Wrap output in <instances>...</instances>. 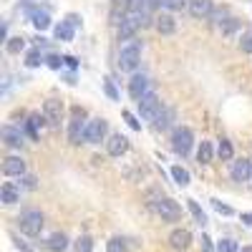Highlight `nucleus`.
Returning <instances> with one entry per match:
<instances>
[{
    "instance_id": "obj_1",
    "label": "nucleus",
    "mask_w": 252,
    "mask_h": 252,
    "mask_svg": "<svg viewBox=\"0 0 252 252\" xmlns=\"http://www.w3.org/2000/svg\"><path fill=\"white\" fill-rule=\"evenodd\" d=\"M141 61V43L139 40H126L119 51V68L121 71H136Z\"/></svg>"
},
{
    "instance_id": "obj_2",
    "label": "nucleus",
    "mask_w": 252,
    "mask_h": 252,
    "mask_svg": "<svg viewBox=\"0 0 252 252\" xmlns=\"http://www.w3.org/2000/svg\"><path fill=\"white\" fill-rule=\"evenodd\" d=\"M18 227L23 235L35 237V235H40V229H43V215H40L38 209H26V212L18 217Z\"/></svg>"
},
{
    "instance_id": "obj_3",
    "label": "nucleus",
    "mask_w": 252,
    "mask_h": 252,
    "mask_svg": "<svg viewBox=\"0 0 252 252\" xmlns=\"http://www.w3.org/2000/svg\"><path fill=\"white\" fill-rule=\"evenodd\" d=\"M136 103H139V111H141V116H144L146 121H154V116H157L159 109H161V101H159V96H157L154 91L144 94Z\"/></svg>"
},
{
    "instance_id": "obj_4",
    "label": "nucleus",
    "mask_w": 252,
    "mask_h": 252,
    "mask_svg": "<svg viewBox=\"0 0 252 252\" xmlns=\"http://www.w3.org/2000/svg\"><path fill=\"white\" fill-rule=\"evenodd\" d=\"M192 141H194V136H192V129H187V126H179V129L174 131V136H172V149L177 152V154H189V149H192Z\"/></svg>"
},
{
    "instance_id": "obj_5",
    "label": "nucleus",
    "mask_w": 252,
    "mask_h": 252,
    "mask_svg": "<svg viewBox=\"0 0 252 252\" xmlns=\"http://www.w3.org/2000/svg\"><path fill=\"white\" fill-rule=\"evenodd\" d=\"M83 116H86V111L76 106V109H73L71 126H68V139H71V144H81L83 136H86V124H83Z\"/></svg>"
},
{
    "instance_id": "obj_6",
    "label": "nucleus",
    "mask_w": 252,
    "mask_h": 252,
    "mask_svg": "<svg viewBox=\"0 0 252 252\" xmlns=\"http://www.w3.org/2000/svg\"><path fill=\"white\" fill-rule=\"evenodd\" d=\"M106 131H109L106 121H103V119H91L86 124V136H83V141H86V144H101L103 136H106Z\"/></svg>"
},
{
    "instance_id": "obj_7",
    "label": "nucleus",
    "mask_w": 252,
    "mask_h": 252,
    "mask_svg": "<svg viewBox=\"0 0 252 252\" xmlns=\"http://www.w3.org/2000/svg\"><path fill=\"white\" fill-rule=\"evenodd\" d=\"M154 212L161 217V220H169V222H174V220H179V204L174 202V199H157L154 202Z\"/></svg>"
},
{
    "instance_id": "obj_8",
    "label": "nucleus",
    "mask_w": 252,
    "mask_h": 252,
    "mask_svg": "<svg viewBox=\"0 0 252 252\" xmlns=\"http://www.w3.org/2000/svg\"><path fill=\"white\" fill-rule=\"evenodd\" d=\"M61 116H63V103L56 101V98H48L43 103V119L51 124V126H58L61 124Z\"/></svg>"
},
{
    "instance_id": "obj_9",
    "label": "nucleus",
    "mask_w": 252,
    "mask_h": 252,
    "mask_svg": "<svg viewBox=\"0 0 252 252\" xmlns=\"http://www.w3.org/2000/svg\"><path fill=\"white\" fill-rule=\"evenodd\" d=\"M0 136H3V141H5L8 146H13V149H20V146L26 144L23 131L15 129V126H3V129H0Z\"/></svg>"
},
{
    "instance_id": "obj_10",
    "label": "nucleus",
    "mask_w": 252,
    "mask_h": 252,
    "mask_svg": "<svg viewBox=\"0 0 252 252\" xmlns=\"http://www.w3.org/2000/svg\"><path fill=\"white\" fill-rule=\"evenodd\" d=\"M129 94H131V98H141L144 94H149V78H146L144 73H136L131 81H129Z\"/></svg>"
},
{
    "instance_id": "obj_11",
    "label": "nucleus",
    "mask_w": 252,
    "mask_h": 252,
    "mask_svg": "<svg viewBox=\"0 0 252 252\" xmlns=\"http://www.w3.org/2000/svg\"><path fill=\"white\" fill-rule=\"evenodd\" d=\"M212 10H215L212 0H192V3H189V13H192V18H197V20L209 18Z\"/></svg>"
},
{
    "instance_id": "obj_12",
    "label": "nucleus",
    "mask_w": 252,
    "mask_h": 252,
    "mask_svg": "<svg viewBox=\"0 0 252 252\" xmlns=\"http://www.w3.org/2000/svg\"><path fill=\"white\" fill-rule=\"evenodd\" d=\"M3 172L8 177H23L26 174V161L20 159V157H8L3 161Z\"/></svg>"
},
{
    "instance_id": "obj_13",
    "label": "nucleus",
    "mask_w": 252,
    "mask_h": 252,
    "mask_svg": "<svg viewBox=\"0 0 252 252\" xmlns=\"http://www.w3.org/2000/svg\"><path fill=\"white\" fill-rule=\"evenodd\" d=\"M106 149H109L111 157H121V154H126V149H129V139L121 136V134H114V136L106 141Z\"/></svg>"
},
{
    "instance_id": "obj_14",
    "label": "nucleus",
    "mask_w": 252,
    "mask_h": 252,
    "mask_svg": "<svg viewBox=\"0 0 252 252\" xmlns=\"http://www.w3.org/2000/svg\"><path fill=\"white\" fill-rule=\"evenodd\" d=\"M250 177H252V164L247 161V159H240V161H235L232 164V179L235 182H250Z\"/></svg>"
},
{
    "instance_id": "obj_15",
    "label": "nucleus",
    "mask_w": 252,
    "mask_h": 252,
    "mask_svg": "<svg viewBox=\"0 0 252 252\" xmlns=\"http://www.w3.org/2000/svg\"><path fill=\"white\" fill-rule=\"evenodd\" d=\"M28 15H31L33 26H35L38 31H46V28H51V15H48L46 10H38V8H28Z\"/></svg>"
},
{
    "instance_id": "obj_16",
    "label": "nucleus",
    "mask_w": 252,
    "mask_h": 252,
    "mask_svg": "<svg viewBox=\"0 0 252 252\" xmlns=\"http://www.w3.org/2000/svg\"><path fill=\"white\" fill-rule=\"evenodd\" d=\"M0 199H3L5 204H15L20 199V187H15L13 182H5L3 189H0Z\"/></svg>"
},
{
    "instance_id": "obj_17",
    "label": "nucleus",
    "mask_w": 252,
    "mask_h": 252,
    "mask_svg": "<svg viewBox=\"0 0 252 252\" xmlns=\"http://www.w3.org/2000/svg\"><path fill=\"white\" fill-rule=\"evenodd\" d=\"M157 31H159L161 35H172V33L177 31V23H174V18H172L169 13H161V15L157 18Z\"/></svg>"
},
{
    "instance_id": "obj_18",
    "label": "nucleus",
    "mask_w": 252,
    "mask_h": 252,
    "mask_svg": "<svg viewBox=\"0 0 252 252\" xmlns=\"http://www.w3.org/2000/svg\"><path fill=\"white\" fill-rule=\"evenodd\" d=\"M169 242H172V247H177V250H184V247H189V245H192V235H189L187 229H174V232L169 235Z\"/></svg>"
},
{
    "instance_id": "obj_19",
    "label": "nucleus",
    "mask_w": 252,
    "mask_h": 252,
    "mask_svg": "<svg viewBox=\"0 0 252 252\" xmlns=\"http://www.w3.org/2000/svg\"><path fill=\"white\" fill-rule=\"evenodd\" d=\"M172 116H174V111H172V109L161 106V109H159V114L154 116V126H157V129H169V124H172Z\"/></svg>"
},
{
    "instance_id": "obj_20",
    "label": "nucleus",
    "mask_w": 252,
    "mask_h": 252,
    "mask_svg": "<svg viewBox=\"0 0 252 252\" xmlns=\"http://www.w3.org/2000/svg\"><path fill=\"white\" fill-rule=\"evenodd\" d=\"M56 38L58 40H66V43H68V40H73V26L68 23V20H61V23L56 26Z\"/></svg>"
},
{
    "instance_id": "obj_21",
    "label": "nucleus",
    "mask_w": 252,
    "mask_h": 252,
    "mask_svg": "<svg viewBox=\"0 0 252 252\" xmlns=\"http://www.w3.org/2000/svg\"><path fill=\"white\" fill-rule=\"evenodd\" d=\"M48 247H51L53 252H63V250L68 247V237L63 235V232H56V235L48 237Z\"/></svg>"
},
{
    "instance_id": "obj_22",
    "label": "nucleus",
    "mask_w": 252,
    "mask_h": 252,
    "mask_svg": "<svg viewBox=\"0 0 252 252\" xmlns=\"http://www.w3.org/2000/svg\"><path fill=\"white\" fill-rule=\"evenodd\" d=\"M172 177H174V182H177L179 187H187V184H189V179H192V177H189V172L184 169V166H179V164H174V166H172Z\"/></svg>"
},
{
    "instance_id": "obj_23",
    "label": "nucleus",
    "mask_w": 252,
    "mask_h": 252,
    "mask_svg": "<svg viewBox=\"0 0 252 252\" xmlns=\"http://www.w3.org/2000/svg\"><path fill=\"white\" fill-rule=\"evenodd\" d=\"M197 159H199V164H209V161H212V144L202 141L199 144V152H197Z\"/></svg>"
},
{
    "instance_id": "obj_24",
    "label": "nucleus",
    "mask_w": 252,
    "mask_h": 252,
    "mask_svg": "<svg viewBox=\"0 0 252 252\" xmlns=\"http://www.w3.org/2000/svg\"><path fill=\"white\" fill-rule=\"evenodd\" d=\"M187 207H189V212L194 215V220H197L199 224H207V215L202 212V207H199L194 199H187Z\"/></svg>"
},
{
    "instance_id": "obj_25",
    "label": "nucleus",
    "mask_w": 252,
    "mask_h": 252,
    "mask_svg": "<svg viewBox=\"0 0 252 252\" xmlns=\"http://www.w3.org/2000/svg\"><path fill=\"white\" fill-rule=\"evenodd\" d=\"M43 121H46V119H40V116H31V119H28V134H31V139H38Z\"/></svg>"
},
{
    "instance_id": "obj_26",
    "label": "nucleus",
    "mask_w": 252,
    "mask_h": 252,
    "mask_svg": "<svg viewBox=\"0 0 252 252\" xmlns=\"http://www.w3.org/2000/svg\"><path fill=\"white\" fill-rule=\"evenodd\" d=\"M5 48H8V53H20L26 48V38H8Z\"/></svg>"
},
{
    "instance_id": "obj_27",
    "label": "nucleus",
    "mask_w": 252,
    "mask_h": 252,
    "mask_svg": "<svg viewBox=\"0 0 252 252\" xmlns=\"http://www.w3.org/2000/svg\"><path fill=\"white\" fill-rule=\"evenodd\" d=\"M40 63H43V53H40L38 48H35V51H31V53H28V58H26V66H28V68H38Z\"/></svg>"
},
{
    "instance_id": "obj_28",
    "label": "nucleus",
    "mask_w": 252,
    "mask_h": 252,
    "mask_svg": "<svg viewBox=\"0 0 252 252\" xmlns=\"http://www.w3.org/2000/svg\"><path fill=\"white\" fill-rule=\"evenodd\" d=\"M91 250H94V242H91L89 235H83V237L76 240V252H91Z\"/></svg>"
},
{
    "instance_id": "obj_29",
    "label": "nucleus",
    "mask_w": 252,
    "mask_h": 252,
    "mask_svg": "<svg viewBox=\"0 0 252 252\" xmlns=\"http://www.w3.org/2000/svg\"><path fill=\"white\" fill-rule=\"evenodd\" d=\"M217 252H237V242L229 240V237H224V240L217 242Z\"/></svg>"
},
{
    "instance_id": "obj_30",
    "label": "nucleus",
    "mask_w": 252,
    "mask_h": 252,
    "mask_svg": "<svg viewBox=\"0 0 252 252\" xmlns=\"http://www.w3.org/2000/svg\"><path fill=\"white\" fill-rule=\"evenodd\" d=\"M217 154H220V159H232V144H229L227 139H222V141H220Z\"/></svg>"
},
{
    "instance_id": "obj_31",
    "label": "nucleus",
    "mask_w": 252,
    "mask_h": 252,
    "mask_svg": "<svg viewBox=\"0 0 252 252\" xmlns=\"http://www.w3.org/2000/svg\"><path fill=\"white\" fill-rule=\"evenodd\" d=\"M227 15H229V10H227V8H220V10H212V15H209V18H215V23L222 26L224 20H229Z\"/></svg>"
},
{
    "instance_id": "obj_32",
    "label": "nucleus",
    "mask_w": 252,
    "mask_h": 252,
    "mask_svg": "<svg viewBox=\"0 0 252 252\" xmlns=\"http://www.w3.org/2000/svg\"><path fill=\"white\" fill-rule=\"evenodd\" d=\"M103 91L109 94V98H111V101H119V91H116V86L111 83V78H106V81H103Z\"/></svg>"
},
{
    "instance_id": "obj_33",
    "label": "nucleus",
    "mask_w": 252,
    "mask_h": 252,
    "mask_svg": "<svg viewBox=\"0 0 252 252\" xmlns=\"http://www.w3.org/2000/svg\"><path fill=\"white\" fill-rule=\"evenodd\" d=\"M240 48H242L245 53H252V31H247V33L242 35V40H240Z\"/></svg>"
},
{
    "instance_id": "obj_34",
    "label": "nucleus",
    "mask_w": 252,
    "mask_h": 252,
    "mask_svg": "<svg viewBox=\"0 0 252 252\" xmlns=\"http://www.w3.org/2000/svg\"><path fill=\"white\" fill-rule=\"evenodd\" d=\"M161 5L169 8V10H182L187 5V0H161Z\"/></svg>"
},
{
    "instance_id": "obj_35",
    "label": "nucleus",
    "mask_w": 252,
    "mask_h": 252,
    "mask_svg": "<svg viewBox=\"0 0 252 252\" xmlns=\"http://www.w3.org/2000/svg\"><path fill=\"white\" fill-rule=\"evenodd\" d=\"M109 252H126V245H124V240L114 237V240L109 242Z\"/></svg>"
},
{
    "instance_id": "obj_36",
    "label": "nucleus",
    "mask_w": 252,
    "mask_h": 252,
    "mask_svg": "<svg viewBox=\"0 0 252 252\" xmlns=\"http://www.w3.org/2000/svg\"><path fill=\"white\" fill-rule=\"evenodd\" d=\"M124 121H126V124H129V126H131V129H136V131L141 129V124L136 121V116H134L131 111H124Z\"/></svg>"
},
{
    "instance_id": "obj_37",
    "label": "nucleus",
    "mask_w": 252,
    "mask_h": 252,
    "mask_svg": "<svg viewBox=\"0 0 252 252\" xmlns=\"http://www.w3.org/2000/svg\"><path fill=\"white\" fill-rule=\"evenodd\" d=\"M212 207L217 209L220 215H232V207H227V204H222L220 199H212Z\"/></svg>"
},
{
    "instance_id": "obj_38",
    "label": "nucleus",
    "mask_w": 252,
    "mask_h": 252,
    "mask_svg": "<svg viewBox=\"0 0 252 252\" xmlns=\"http://www.w3.org/2000/svg\"><path fill=\"white\" fill-rule=\"evenodd\" d=\"M63 63H66L63 58H58V56H48V66H51V68H56V71H58V68L63 66Z\"/></svg>"
},
{
    "instance_id": "obj_39",
    "label": "nucleus",
    "mask_w": 252,
    "mask_h": 252,
    "mask_svg": "<svg viewBox=\"0 0 252 252\" xmlns=\"http://www.w3.org/2000/svg\"><path fill=\"white\" fill-rule=\"evenodd\" d=\"M23 187H26V189H35V187H38V184H35V177H33V174H26V177H23Z\"/></svg>"
},
{
    "instance_id": "obj_40",
    "label": "nucleus",
    "mask_w": 252,
    "mask_h": 252,
    "mask_svg": "<svg viewBox=\"0 0 252 252\" xmlns=\"http://www.w3.org/2000/svg\"><path fill=\"white\" fill-rule=\"evenodd\" d=\"M202 250L204 252H212V240H209L207 235H202Z\"/></svg>"
},
{
    "instance_id": "obj_41",
    "label": "nucleus",
    "mask_w": 252,
    "mask_h": 252,
    "mask_svg": "<svg viewBox=\"0 0 252 252\" xmlns=\"http://www.w3.org/2000/svg\"><path fill=\"white\" fill-rule=\"evenodd\" d=\"M66 20H68V23H71L73 28H78V26H81V18H78V15H73V13H71V15H66Z\"/></svg>"
},
{
    "instance_id": "obj_42",
    "label": "nucleus",
    "mask_w": 252,
    "mask_h": 252,
    "mask_svg": "<svg viewBox=\"0 0 252 252\" xmlns=\"http://www.w3.org/2000/svg\"><path fill=\"white\" fill-rule=\"evenodd\" d=\"M15 247H18L20 252H33V250H31V247H28L26 242H20V240H15Z\"/></svg>"
},
{
    "instance_id": "obj_43",
    "label": "nucleus",
    "mask_w": 252,
    "mask_h": 252,
    "mask_svg": "<svg viewBox=\"0 0 252 252\" xmlns=\"http://www.w3.org/2000/svg\"><path fill=\"white\" fill-rule=\"evenodd\" d=\"M63 61H66L68 68H76V58H73V56H63Z\"/></svg>"
},
{
    "instance_id": "obj_44",
    "label": "nucleus",
    "mask_w": 252,
    "mask_h": 252,
    "mask_svg": "<svg viewBox=\"0 0 252 252\" xmlns=\"http://www.w3.org/2000/svg\"><path fill=\"white\" fill-rule=\"evenodd\" d=\"M242 222H245V224H250V227H252V215H242Z\"/></svg>"
},
{
    "instance_id": "obj_45",
    "label": "nucleus",
    "mask_w": 252,
    "mask_h": 252,
    "mask_svg": "<svg viewBox=\"0 0 252 252\" xmlns=\"http://www.w3.org/2000/svg\"><path fill=\"white\" fill-rule=\"evenodd\" d=\"M242 252H252V247H245V250H242Z\"/></svg>"
}]
</instances>
